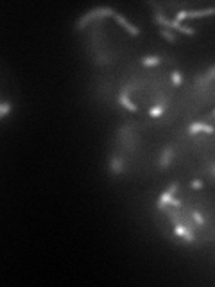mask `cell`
I'll use <instances>...</instances> for the list:
<instances>
[{
    "mask_svg": "<svg viewBox=\"0 0 215 287\" xmlns=\"http://www.w3.org/2000/svg\"><path fill=\"white\" fill-rule=\"evenodd\" d=\"M161 34H163L165 38L169 40V41H176V38H174V34H172V32H169L167 29H161Z\"/></svg>",
    "mask_w": 215,
    "mask_h": 287,
    "instance_id": "6da1fadb",
    "label": "cell"
}]
</instances>
